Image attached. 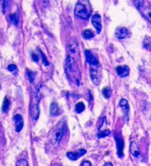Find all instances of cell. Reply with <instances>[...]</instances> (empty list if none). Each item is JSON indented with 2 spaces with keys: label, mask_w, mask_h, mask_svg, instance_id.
Masks as SVG:
<instances>
[{
  "label": "cell",
  "mask_w": 151,
  "mask_h": 166,
  "mask_svg": "<svg viewBox=\"0 0 151 166\" xmlns=\"http://www.w3.org/2000/svg\"><path fill=\"white\" fill-rule=\"evenodd\" d=\"M65 72L66 74V77L68 81L72 84L79 87L81 85V71L79 68V66L75 59L71 57L70 55L67 56L66 62H65Z\"/></svg>",
  "instance_id": "cell-1"
},
{
  "label": "cell",
  "mask_w": 151,
  "mask_h": 166,
  "mask_svg": "<svg viewBox=\"0 0 151 166\" xmlns=\"http://www.w3.org/2000/svg\"><path fill=\"white\" fill-rule=\"evenodd\" d=\"M92 13L91 5L88 0H79L76 4L74 14L82 20H88Z\"/></svg>",
  "instance_id": "cell-2"
},
{
  "label": "cell",
  "mask_w": 151,
  "mask_h": 166,
  "mask_svg": "<svg viewBox=\"0 0 151 166\" xmlns=\"http://www.w3.org/2000/svg\"><path fill=\"white\" fill-rule=\"evenodd\" d=\"M66 132V124H61V125H59V124H58V125L56 126L50 134L51 143L54 147H57L59 145L60 141L62 140L63 137L65 136Z\"/></svg>",
  "instance_id": "cell-3"
},
{
  "label": "cell",
  "mask_w": 151,
  "mask_h": 166,
  "mask_svg": "<svg viewBox=\"0 0 151 166\" xmlns=\"http://www.w3.org/2000/svg\"><path fill=\"white\" fill-rule=\"evenodd\" d=\"M39 100L40 97L37 93H33L32 95V100H31V104H30V116L31 118L36 121L39 118L40 115V110H39Z\"/></svg>",
  "instance_id": "cell-4"
},
{
  "label": "cell",
  "mask_w": 151,
  "mask_h": 166,
  "mask_svg": "<svg viewBox=\"0 0 151 166\" xmlns=\"http://www.w3.org/2000/svg\"><path fill=\"white\" fill-rule=\"evenodd\" d=\"M90 78L95 85H99L102 81V69L101 66H90L89 68Z\"/></svg>",
  "instance_id": "cell-5"
},
{
  "label": "cell",
  "mask_w": 151,
  "mask_h": 166,
  "mask_svg": "<svg viewBox=\"0 0 151 166\" xmlns=\"http://www.w3.org/2000/svg\"><path fill=\"white\" fill-rule=\"evenodd\" d=\"M69 51V55L72 56L73 55V58L74 57H78L79 56V44H78V42L76 41V39H72L70 40L68 42V47H67Z\"/></svg>",
  "instance_id": "cell-6"
},
{
  "label": "cell",
  "mask_w": 151,
  "mask_h": 166,
  "mask_svg": "<svg viewBox=\"0 0 151 166\" xmlns=\"http://www.w3.org/2000/svg\"><path fill=\"white\" fill-rule=\"evenodd\" d=\"M85 57H86V61L87 63L90 66H99V61L96 56H94L90 51H85Z\"/></svg>",
  "instance_id": "cell-7"
},
{
  "label": "cell",
  "mask_w": 151,
  "mask_h": 166,
  "mask_svg": "<svg viewBox=\"0 0 151 166\" xmlns=\"http://www.w3.org/2000/svg\"><path fill=\"white\" fill-rule=\"evenodd\" d=\"M91 21H92L93 26L96 28V33L97 34H100V32L102 31V27H103L102 26V18H101V16L99 14L93 15Z\"/></svg>",
  "instance_id": "cell-8"
},
{
  "label": "cell",
  "mask_w": 151,
  "mask_h": 166,
  "mask_svg": "<svg viewBox=\"0 0 151 166\" xmlns=\"http://www.w3.org/2000/svg\"><path fill=\"white\" fill-rule=\"evenodd\" d=\"M129 34L130 33H129L128 29L126 28H122V27L118 28L115 31V36L119 40H123L125 38H126L129 35Z\"/></svg>",
  "instance_id": "cell-9"
},
{
  "label": "cell",
  "mask_w": 151,
  "mask_h": 166,
  "mask_svg": "<svg viewBox=\"0 0 151 166\" xmlns=\"http://www.w3.org/2000/svg\"><path fill=\"white\" fill-rule=\"evenodd\" d=\"M86 152H87V151H86L85 149H78V150H76V151H74V152H68L66 154V156L68 157L71 161H76V160H78L81 156L84 155L86 154Z\"/></svg>",
  "instance_id": "cell-10"
},
{
  "label": "cell",
  "mask_w": 151,
  "mask_h": 166,
  "mask_svg": "<svg viewBox=\"0 0 151 166\" xmlns=\"http://www.w3.org/2000/svg\"><path fill=\"white\" fill-rule=\"evenodd\" d=\"M14 121H15V130L17 133H20L23 126H24V121H23V118L20 115V114H17L14 116Z\"/></svg>",
  "instance_id": "cell-11"
},
{
  "label": "cell",
  "mask_w": 151,
  "mask_h": 166,
  "mask_svg": "<svg viewBox=\"0 0 151 166\" xmlns=\"http://www.w3.org/2000/svg\"><path fill=\"white\" fill-rule=\"evenodd\" d=\"M141 14H143V16L149 20V21H150V7H149V5H145L144 4L138 9Z\"/></svg>",
  "instance_id": "cell-12"
},
{
  "label": "cell",
  "mask_w": 151,
  "mask_h": 166,
  "mask_svg": "<svg viewBox=\"0 0 151 166\" xmlns=\"http://www.w3.org/2000/svg\"><path fill=\"white\" fill-rule=\"evenodd\" d=\"M116 71L118 72V74L120 77H126L129 75L130 72V69L127 66H117L116 67Z\"/></svg>",
  "instance_id": "cell-13"
},
{
  "label": "cell",
  "mask_w": 151,
  "mask_h": 166,
  "mask_svg": "<svg viewBox=\"0 0 151 166\" xmlns=\"http://www.w3.org/2000/svg\"><path fill=\"white\" fill-rule=\"evenodd\" d=\"M115 140L117 142V148H118V155L119 157L123 156V149H124V140L122 138L118 137L115 135Z\"/></svg>",
  "instance_id": "cell-14"
},
{
  "label": "cell",
  "mask_w": 151,
  "mask_h": 166,
  "mask_svg": "<svg viewBox=\"0 0 151 166\" xmlns=\"http://www.w3.org/2000/svg\"><path fill=\"white\" fill-rule=\"evenodd\" d=\"M130 152L134 157H139L140 156V149H139L137 143L135 141L131 142V144H130Z\"/></svg>",
  "instance_id": "cell-15"
},
{
  "label": "cell",
  "mask_w": 151,
  "mask_h": 166,
  "mask_svg": "<svg viewBox=\"0 0 151 166\" xmlns=\"http://www.w3.org/2000/svg\"><path fill=\"white\" fill-rule=\"evenodd\" d=\"M60 109L58 107V105L56 103H51V105H50V113L51 116L56 117V116H58L60 114Z\"/></svg>",
  "instance_id": "cell-16"
},
{
  "label": "cell",
  "mask_w": 151,
  "mask_h": 166,
  "mask_svg": "<svg viewBox=\"0 0 151 166\" xmlns=\"http://www.w3.org/2000/svg\"><path fill=\"white\" fill-rule=\"evenodd\" d=\"M94 33H93V31L92 30H90V29H85V30H83L82 31V36L85 38V39H91V38H93L94 37Z\"/></svg>",
  "instance_id": "cell-17"
},
{
  "label": "cell",
  "mask_w": 151,
  "mask_h": 166,
  "mask_svg": "<svg viewBox=\"0 0 151 166\" xmlns=\"http://www.w3.org/2000/svg\"><path fill=\"white\" fill-rule=\"evenodd\" d=\"M119 105L120 107H122L123 111L125 112V115H127L128 111H129V105H128V102L125 99H121L119 102Z\"/></svg>",
  "instance_id": "cell-18"
},
{
  "label": "cell",
  "mask_w": 151,
  "mask_h": 166,
  "mask_svg": "<svg viewBox=\"0 0 151 166\" xmlns=\"http://www.w3.org/2000/svg\"><path fill=\"white\" fill-rule=\"evenodd\" d=\"M10 1L11 0H0V5H1V10H2V13L5 14L8 6H9V4H10Z\"/></svg>",
  "instance_id": "cell-19"
},
{
  "label": "cell",
  "mask_w": 151,
  "mask_h": 166,
  "mask_svg": "<svg viewBox=\"0 0 151 166\" xmlns=\"http://www.w3.org/2000/svg\"><path fill=\"white\" fill-rule=\"evenodd\" d=\"M10 101L8 100L7 97H5L4 99V102H3V105H2V111L4 112H7L9 108H10Z\"/></svg>",
  "instance_id": "cell-20"
},
{
  "label": "cell",
  "mask_w": 151,
  "mask_h": 166,
  "mask_svg": "<svg viewBox=\"0 0 151 166\" xmlns=\"http://www.w3.org/2000/svg\"><path fill=\"white\" fill-rule=\"evenodd\" d=\"M103 97H105V98H110V96H111V89H110V87H104L103 88Z\"/></svg>",
  "instance_id": "cell-21"
},
{
  "label": "cell",
  "mask_w": 151,
  "mask_h": 166,
  "mask_svg": "<svg viewBox=\"0 0 151 166\" xmlns=\"http://www.w3.org/2000/svg\"><path fill=\"white\" fill-rule=\"evenodd\" d=\"M9 20H11V22H13L15 26H17L18 25V23H19V19H18V14L17 13H15L14 14H11L10 16H9Z\"/></svg>",
  "instance_id": "cell-22"
},
{
  "label": "cell",
  "mask_w": 151,
  "mask_h": 166,
  "mask_svg": "<svg viewBox=\"0 0 151 166\" xmlns=\"http://www.w3.org/2000/svg\"><path fill=\"white\" fill-rule=\"evenodd\" d=\"M85 110V104L83 103L82 102H80L76 104L75 106V111L77 113H82L83 111Z\"/></svg>",
  "instance_id": "cell-23"
},
{
  "label": "cell",
  "mask_w": 151,
  "mask_h": 166,
  "mask_svg": "<svg viewBox=\"0 0 151 166\" xmlns=\"http://www.w3.org/2000/svg\"><path fill=\"white\" fill-rule=\"evenodd\" d=\"M110 134V130H104V131H100L98 133V138H103V137H106L108 135Z\"/></svg>",
  "instance_id": "cell-24"
},
{
  "label": "cell",
  "mask_w": 151,
  "mask_h": 166,
  "mask_svg": "<svg viewBox=\"0 0 151 166\" xmlns=\"http://www.w3.org/2000/svg\"><path fill=\"white\" fill-rule=\"evenodd\" d=\"M27 73H28V79H29V81L30 82H33L34 81V80H35V72H30V71H27Z\"/></svg>",
  "instance_id": "cell-25"
},
{
  "label": "cell",
  "mask_w": 151,
  "mask_h": 166,
  "mask_svg": "<svg viewBox=\"0 0 151 166\" xmlns=\"http://www.w3.org/2000/svg\"><path fill=\"white\" fill-rule=\"evenodd\" d=\"M144 47L147 50H149V47H150V37L147 36L146 39L144 40Z\"/></svg>",
  "instance_id": "cell-26"
},
{
  "label": "cell",
  "mask_w": 151,
  "mask_h": 166,
  "mask_svg": "<svg viewBox=\"0 0 151 166\" xmlns=\"http://www.w3.org/2000/svg\"><path fill=\"white\" fill-rule=\"evenodd\" d=\"M134 5H135V7L139 9L143 4H144V0H134Z\"/></svg>",
  "instance_id": "cell-27"
},
{
  "label": "cell",
  "mask_w": 151,
  "mask_h": 166,
  "mask_svg": "<svg viewBox=\"0 0 151 166\" xmlns=\"http://www.w3.org/2000/svg\"><path fill=\"white\" fill-rule=\"evenodd\" d=\"M16 164H17V165H20V166H24V165L28 166V163L27 162V160H24V159H22V160H20V161H18Z\"/></svg>",
  "instance_id": "cell-28"
},
{
  "label": "cell",
  "mask_w": 151,
  "mask_h": 166,
  "mask_svg": "<svg viewBox=\"0 0 151 166\" xmlns=\"http://www.w3.org/2000/svg\"><path fill=\"white\" fill-rule=\"evenodd\" d=\"M7 69L9 70L10 72H15V71H17V66L15 65H9Z\"/></svg>",
  "instance_id": "cell-29"
},
{
  "label": "cell",
  "mask_w": 151,
  "mask_h": 166,
  "mask_svg": "<svg viewBox=\"0 0 151 166\" xmlns=\"http://www.w3.org/2000/svg\"><path fill=\"white\" fill-rule=\"evenodd\" d=\"M41 56H42V60H43V64L45 65V66H49L50 64H49V62L47 61V58H46V57L44 56V54L42 53V52H41Z\"/></svg>",
  "instance_id": "cell-30"
},
{
  "label": "cell",
  "mask_w": 151,
  "mask_h": 166,
  "mask_svg": "<svg viewBox=\"0 0 151 166\" xmlns=\"http://www.w3.org/2000/svg\"><path fill=\"white\" fill-rule=\"evenodd\" d=\"M32 58H33V60L35 61V62H38V61H39V56L35 54V53L32 54Z\"/></svg>",
  "instance_id": "cell-31"
},
{
  "label": "cell",
  "mask_w": 151,
  "mask_h": 166,
  "mask_svg": "<svg viewBox=\"0 0 151 166\" xmlns=\"http://www.w3.org/2000/svg\"><path fill=\"white\" fill-rule=\"evenodd\" d=\"M82 165L85 166V165H88V166H91L92 165V164L90 163V162H88V161H84L82 163Z\"/></svg>",
  "instance_id": "cell-32"
},
{
  "label": "cell",
  "mask_w": 151,
  "mask_h": 166,
  "mask_svg": "<svg viewBox=\"0 0 151 166\" xmlns=\"http://www.w3.org/2000/svg\"><path fill=\"white\" fill-rule=\"evenodd\" d=\"M104 165H112V164L108 162V163H105V164H104Z\"/></svg>",
  "instance_id": "cell-33"
}]
</instances>
